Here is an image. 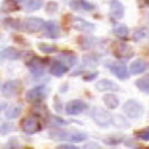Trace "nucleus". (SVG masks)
Returning a JSON list of instances; mask_svg holds the SVG:
<instances>
[{"mask_svg":"<svg viewBox=\"0 0 149 149\" xmlns=\"http://www.w3.org/2000/svg\"><path fill=\"white\" fill-rule=\"evenodd\" d=\"M68 66L61 61H54L50 65V73L55 77H62L68 72Z\"/></svg>","mask_w":149,"mask_h":149,"instance_id":"14","label":"nucleus"},{"mask_svg":"<svg viewBox=\"0 0 149 149\" xmlns=\"http://www.w3.org/2000/svg\"><path fill=\"white\" fill-rule=\"evenodd\" d=\"M109 70H111V72L116 78H119L121 80H126L130 76L129 72H128V70H127V68H126V65L123 63H120V62H113V63H111Z\"/></svg>","mask_w":149,"mask_h":149,"instance_id":"7","label":"nucleus"},{"mask_svg":"<svg viewBox=\"0 0 149 149\" xmlns=\"http://www.w3.org/2000/svg\"><path fill=\"white\" fill-rule=\"evenodd\" d=\"M22 24L29 33H37L44 27V21L40 17H28L22 22Z\"/></svg>","mask_w":149,"mask_h":149,"instance_id":"8","label":"nucleus"},{"mask_svg":"<svg viewBox=\"0 0 149 149\" xmlns=\"http://www.w3.org/2000/svg\"><path fill=\"white\" fill-rule=\"evenodd\" d=\"M44 34L50 38H56L59 35V27L56 21L44 22Z\"/></svg>","mask_w":149,"mask_h":149,"instance_id":"16","label":"nucleus"},{"mask_svg":"<svg viewBox=\"0 0 149 149\" xmlns=\"http://www.w3.org/2000/svg\"><path fill=\"white\" fill-rule=\"evenodd\" d=\"M95 88L100 92H105V91H118L119 86L111 79H100L98 80V83L95 84Z\"/></svg>","mask_w":149,"mask_h":149,"instance_id":"13","label":"nucleus"},{"mask_svg":"<svg viewBox=\"0 0 149 149\" xmlns=\"http://www.w3.org/2000/svg\"><path fill=\"white\" fill-rule=\"evenodd\" d=\"M47 97V87L45 85H38L30 88L26 93V100L28 102H37L43 100Z\"/></svg>","mask_w":149,"mask_h":149,"instance_id":"4","label":"nucleus"},{"mask_svg":"<svg viewBox=\"0 0 149 149\" xmlns=\"http://www.w3.org/2000/svg\"><path fill=\"white\" fill-rule=\"evenodd\" d=\"M27 66L29 68L31 74L35 76V77H41V76H43V73H44L43 64H42L41 61H40L38 58H36V57H34V58H31L29 62H27Z\"/></svg>","mask_w":149,"mask_h":149,"instance_id":"11","label":"nucleus"},{"mask_svg":"<svg viewBox=\"0 0 149 149\" xmlns=\"http://www.w3.org/2000/svg\"><path fill=\"white\" fill-rule=\"evenodd\" d=\"M112 123L118 128H128L129 127V122H127L126 119L121 115L112 116Z\"/></svg>","mask_w":149,"mask_h":149,"instance_id":"22","label":"nucleus"},{"mask_svg":"<svg viewBox=\"0 0 149 149\" xmlns=\"http://www.w3.org/2000/svg\"><path fill=\"white\" fill-rule=\"evenodd\" d=\"M149 37V29L148 28H139L134 31V40L140 41Z\"/></svg>","mask_w":149,"mask_h":149,"instance_id":"23","label":"nucleus"},{"mask_svg":"<svg viewBox=\"0 0 149 149\" xmlns=\"http://www.w3.org/2000/svg\"><path fill=\"white\" fill-rule=\"evenodd\" d=\"M123 136L122 135H111V136H108V137H106L105 140H104V142L105 143H107V144H118V143H120V142H122L123 141Z\"/></svg>","mask_w":149,"mask_h":149,"instance_id":"27","label":"nucleus"},{"mask_svg":"<svg viewBox=\"0 0 149 149\" xmlns=\"http://www.w3.org/2000/svg\"><path fill=\"white\" fill-rule=\"evenodd\" d=\"M15 2H22V1H24V0H14Z\"/></svg>","mask_w":149,"mask_h":149,"instance_id":"35","label":"nucleus"},{"mask_svg":"<svg viewBox=\"0 0 149 149\" xmlns=\"http://www.w3.org/2000/svg\"><path fill=\"white\" fill-rule=\"evenodd\" d=\"M19 88V80H8L1 86V93L6 98L13 97Z\"/></svg>","mask_w":149,"mask_h":149,"instance_id":"10","label":"nucleus"},{"mask_svg":"<svg viewBox=\"0 0 149 149\" xmlns=\"http://www.w3.org/2000/svg\"><path fill=\"white\" fill-rule=\"evenodd\" d=\"M97 72H93V73H90V76H84V80H92V79H94L95 77H97Z\"/></svg>","mask_w":149,"mask_h":149,"instance_id":"34","label":"nucleus"},{"mask_svg":"<svg viewBox=\"0 0 149 149\" xmlns=\"http://www.w3.org/2000/svg\"><path fill=\"white\" fill-rule=\"evenodd\" d=\"M41 128L40 126V122L34 116H26L22 121H21V129L27 133V134H33V133H36L38 132Z\"/></svg>","mask_w":149,"mask_h":149,"instance_id":"5","label":"nucleus"},{"mask_svg":"<svg viewBox=\"0 0 149 149\" xmlns=\"http://www.w3.org/2000/svg\"><path fill=\"white\" fill-rule=\"evenodd\" d=\"M86 108H87L86 102H84L83 100H79V99H74L66 104L65 112H66V114H70V115H77V114L84 112Z\"/></svg>","mask_w":149,"mask_h":149,"instance_id":"6","label":"nucleus"},{"mask_svg":"<svg viewBox=\"0 0 149 149\" xmlns=\"http://www.w3.org/2000/svg\"><path fill=\"white\" fill-rule=\"evenodd\" d=\"M43 5V0H28L27 2V10L31 12V10H37L42 7Z\"/></svg>","mask_w":149,"mask_h":149,"instance_id":"26","label":"nucleus"},{"mask_svg":"<svg viewBox=\"0 0 149 149\" xmlns=\"http://www.w3.org/2000/svg\"><path fill=\"white\" fill-rule=\"evenodd\" d=\"M61 56H62V59H64L70 66H73L77 63V56L71 51H63L61 52Z\"/></svg>","mask_w":149,"mask_h":149,"instance_id":"21","label":"nucleus"},{"mask_svg":"<svg viewBox=\"0 0 149 149\" xmlns=\"http://www.w3.org/2000/svg\"><path fill=\"white\" fill-rule=\"evenodd\" d=\"M148 68H149V65L146 61H143L141 58H137L130 64V73L132 74H139V73L144 72Z\"/></svg>","mask_w":149,"mask_h":149,"instance_id":"17","label":"nucleus"},{"mask_svg":"<svg viewBox=\"0 0 149 149\" xmlns=\"http://www.w3.org/2000/svg\"><path fill=\"white\" fill-rule=\"evenodd\" d=\"M21 109H22V107H21L20 105H15V106L10 107V108L6 112V116H7L8 119L17 118V116L20 115V113H21Z\"/></svg>","mask_w":149,"mask_h":149,"instance_id":"24","label":"nucleus"},{"mask_svg":"<svg viewBox=\"0 0 149 149\" xmlns=\"http://www.w3.org/2000/svg\"><path fill=\"white\" fill-rule=\"evenodd\" d=\"M109 8H111V15L114 19H121V17H123L125 7H123V5L119 0H111Z\"/></svg>","mask_w":149,"mask_h":149,"instance_id":"15","label":"nucleus"},{"mask_svg":"<svg viewBox=\"0 0 149 149\" xmlns=\"http://www.w3.org/2000/svg\"><path fill=\"white\" fill-rule=\"evenodd\" d=\"M91 116L94 122L100 127H107L109 123H112V115L101 107H93Z\"/></svg>","mask_w":149,"mask_h":149,"instance_id":"2","label":"nucleus"},{"mask_svg":"<svg viewBox=\"0 0 149 149\" xmlns=\"http://www.w3.org/2000/svg\"><path fill=\"white\" fill-rule=\"evenodd\" d=\"M54 139L57 140H68L72 142H81L87 139V135L81 132H69V130H61V132H55L50 134Z\"/></svg>","mask_w":149,"mask_h":149,"instance_id":"1","label":"nucleus"},{"mask_svg":"<svg viewBox=\"0 0 149 149\" xmlns=\"http://www.w3.org/2000/svg\"><path fill=\"white\" fill-rule=\"evenodd\" d=\"M102 100H104L105 105H106L108 108H111V109L116 108V107L119 106V99L116 98V95H114V94H112V93L105 94V95L102 97Z\"/></svg>","mask_w":149,"mask_h":149,"instance_id":"20","label":"nucleus"},{"mask_svg":"<svg viewBox=\"0 0 149 149\" xmlns=\"http://www.w3.org/2000/svg\"><path fill=\"white\" fill-rule=\"evenodd\" d=\"M71 26L77 29V30H81V31H93L95 28L94 23H91L88 21H86L85 19L81 17H73L71 21Z\"/></svg>","mask_w":149,"mask_h":149,"instance_id":"9","label":"nucleus"},{"mask_svg":"<svg viewBox=\"0 0 149 149\" xmlns=\"http://www.w3.org/2000/svg\"><path fill=\"white\" fill-rule=\"evenodd\" d=\"M114 54L115 56L120 57V58H125V59H128L132 57L133 55V50L132 48L126 44V43H118L115 45V49H114Z\"/></svg>","mask_w":149,"mask_h":149,"instance_id":"12","label":"nucleus"},{"mask_svg":"<svg viewBox=\"0 0 149 149\" xmlns=\"http://www.w3.org/2000/svg\"><path fill=\"white\" fill-rule=\"evenodd\" d=\"M85 149H102V148H101L100 146H98L97 143L91 142V143H88V144L85 146Z\"/></svg>","mask_w":149,"mask_h":149,"instance_id":"32","label":"nucleus"},{"mask_svg":"<svg viewBox=\"0 0 149 149\" xmlns=\"http://www.w3.org/2000/svg\"><path fill=\"white\" fill-rule=\"evenodd\" d=\"M80 6H81V8H83V9H85V10H92V9L94 8V6H93V5H91V3L86 2L85 0H80Z\"/></svg>","mask_w":149,"mask_h":149,"instance_id":"31","label":"nucleus"},{"mask_svg":"<svg viewBox=\"0 0 149 149\" xmlns=\"http://www.w3.org/2000/svg\"><path fill=\"white\" fill-rule=\"evenodd\" d=\"M19 7L16 6L14 0H5V2L2 3V10L6 12H13V10H17Z\"/></svg>","mask_w":149,"mask_h":149,"instance_id":"28","label":"nucleus"},{"mask_svg":"<svg viewBox=\"0 0 149 149\" xmlns=\"http://www.w3.org/2000/svg\"><path fill=\"white\" fill-rule=\"evenodd\" d=\"M122 109L126 113V115L132 118V119H139L143 114V112H144L143 106L139 101L133 100V99L126 101L123 107H122Z\"/></svg>","mask_w":149,"mask_h":149,"instance_id":"3","label":"nucleus"},{"mask_svg":"<svg viewBox=\"0 0 149 149\" xmlns=\"http://www.w3.org/2000/svg\"><path fill=\"white\" fill-rule=\"evenodd\" d=\"M135 85H136V87H137L140 91H142V92L149 94V74H146V76L139 78V79L135 81Z\"/></svg>","mask_w":149,"mask_h":149,"instance_id":"19","label":"nucleus"},{"mask_svg":"<svg viewBox=\"0 0 149 149\" xmlns=\"http://www.w3.org/2000/svg\"><path fill=\"white\" fill-rule=\"evenodd\" d=\"M113 33H114L116 36H119V37H126V36H128V34H129V29H128L126 26L120 24V26L114 27Z\"/></svg>","mask_w":149,"mask_h":149,"instance_id":"25","label":"nucleus"},{"mask_svg":"<svg viewBox=\"0 0 149 149\" xmlns=\"http://www.w3.org/2000/svg\"><path fill=\"white\" fill-rule=\"evenodd\" d=\"M57 149H79V148H77L76 146H71V144H63V146H59Z\"/></svg>","mask_w":149,"mask_h":149,"instance_id":"33","label":"nucleus"},{"mask_svg":"<svg viewBox=\"0 0 149 149\" xmlns=\"http://www.w3.org/2000/svg\"><path fill=\"white\" fill-rule=\"evenodd\" d=\"M38 48L44 54H52V52H56L57 51L56 45H51V44H47V43H40L38 44Z\"/></svg>","mask_w":149,"mask_h":149,"instance_id":"29","label":"nucleus"},{"mask_svg":"<svg viewBox=\"0 0 149 149\" xmlns=\"http://www.w3.org/2000/svg\"><path fill=\"white\" fill-rule=\"evenodd\" d=\"M135 135L141 139V140H144V141H149V127L146 128V129H141L139 132L135 133Z\"/></svg>","mask_w":149,"mask_h":149,"instance_id":"30","label":"nucleus"},{"mask_svg":"<svg viewBox=\"0 0 149 149\" xmlns=\"http://www.w3.org/2000/svg\"><path fill=\"white\" fill-rule=\"evenodd\" d=\"M0 55L2 58H6V59H17V58H20L21 51L14 47H8V48L3 49Z\"/></svg>","mask_w":149,"mask_h":149,"instance_id":"18","label":"nucleus"}]
</instances>
